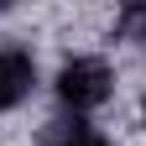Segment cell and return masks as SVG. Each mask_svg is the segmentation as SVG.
<instances>
[{"label": "cell", "instance_id": "3", "mask_svg": "<svg viewBox=\"0 0 146 146\" xmlns=\"http://www.w3.org/2000/svg\"><path fill=\"white\" fill-rule=\"evenodd\" d=\"M63 146H110V141H104V136H94V131H73Z\"/></svg>", "mask_w": 146, "mask_h": 146}, {"label": "cell", "instance_id": "1", "mask_svg": "<svg viewBox=\"0 0 146 146\" xmlns=\"http://www.w3.org/2000/svg\"><path fill=\"white\" fill-rule=\"evenodd\" d=\"M110 68L99 63V58H73V63H63V73H58V94H63V104H73V110H94V104H104L110 99Z\"/></svg>", "mask_w": 146, "mask_h": 146}, {"label": "cell", "instance_id": "2", "mask_svg": "<svg viewBox=\"0 0 146 146\" xmlns=\"http://www.w3.org/2000/svg\"><path fill=\"white\" fill-rule=\"evenodd\" d=\"M31 84H36V68L21 47H5L0 52V110H11V104H21L31 94Z\"/></svg>", "mask_w": 146, "mask_h": 146}, {"label": "cell", "instance_id": "4", "mask_svg": "<svg viewBox=\"0 0 146 146\" xmlns=\"http://www.w3.org/2000/svg\"><path fill=\"white\" fill-rule=\"evenodd\" d=\"M141 115H146V104H141Z\"/></svg>", "mask_w": 146, "mask_h": 146}]
</instances>
